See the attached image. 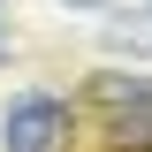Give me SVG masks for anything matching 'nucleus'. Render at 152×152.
I'll return each mask as SVG.
<instances>
[{
  "mask_svg": "<svg viewBox=\"0 0 152 152\" xmlns=\"http://www.w3.org/2000/svg\"><path fill=\"white\" fill-rule=\"evenodd\" d=\"M76 137V107L46 84H23L0 107V152H69Z\"/></svg>",
  "mask_w": 152,
  "mask_h": 152,
  "instance_id": "f257e3e1",
  "label": "nucleus"
},
{
  "mask_svg": "<svg viewBox=\"0 0 152 152\" xmlns=\"http://www.w3.org/2000/svg\"><path fill=\"white\" fill-rule=\"evenodd\" d=\"M84 99H91L99 114H137V107H152V76L145 69H91Z\"/></svg>",
  "mask_w": 152,
  "mask_h": 152,
  "instance_id": "f03ea898",
  "label": "nucleus"
},
{
  "mask_svg": "<svg viewBox=\"0 0 152 152\" xmlns=\"http://www.w3.org/2000/svg\"><path fill=\"white\" fill-rule=\"evenodd\" d=\"M8 15H15V0H0V69L15 61V23H8Z\"/></svg>",
  "mask_w": 152,
  "mask_h": 152,
  "instance_id": "7ed1b4c3",
  "label": "nucleus"
},
{
  "mask_svg": "<svg viewBox=\"0 0 152 152\" xmlns=\"http://www.w3.org/2000/svg\"><path fill=\"white\" fill-rule=\"evenodd\" d=\"M61 8H76V15H114V0H61Z\"/></svg>",
  "mask_w": 152,
  "mask_h": 152,
  "instance_id": "20e7f679",
  "label": "nucleus"
},
{
  "mask_svg": "<svg viewBox=\"0 0 152 152\" xmlns=\"http://www.w3.org/2000/svg\"><path fill=\"white\" fill-rule=\"evenodd\" d=\"M145 15H152V8H145Z\"/></svg>",
  "mask_w": 152,
  "mask_h": 152,
  "instance_id": "39448f33",
  "label": "nucleus"
}]
</instances>
